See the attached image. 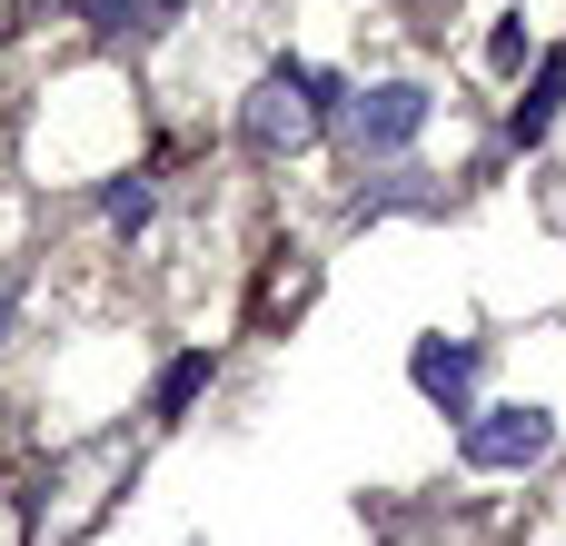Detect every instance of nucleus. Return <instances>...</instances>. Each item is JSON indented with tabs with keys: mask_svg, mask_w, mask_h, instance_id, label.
I'll use <instances>...</instances> for the list:
<instances>
[{
	"mask_svg": "<svg viewBox=\"0 0 566 546\" xmlns=\"http://www.w3.org/2000/svg\"><path fill=\"white\" fill-rule=\"evenodd\" d=\"M70 10H80V20H90V30H129V20H139V10H149V0H70Z\"/></svg>",
	"mask_w": 566,
	"mask_h": 546,
	"instance_id": "8",
	"label": "nucleus"
},
{
	"mask_svg": "<svg viewBox=\"0 0 566 546\" xmlns=\"http://www.w3.org/2000/svg\"><path fill=\"white\" fill-rule=\"evenodd\" d=\"M557 448V418L547 408H478L468 428H458V458L478 468V477H517V468H537Z\"/></svg>",
	"mask_w": 566,
	"mask_h": 546,
	"instance_id": "2",
	"label": "nucleus"
},
{
	"mask_svg": "<svg viewBox=\"0 0 566 546\" xmlns=\"http://www.w3.org/2000/svg\"><path fill=\"white\" fill-rule=\"evenodd\" d=\"M557 99H566V50H547V60H537V80H527V99L507 109V139H517V149H537V139L557 129Z\"/></svg>",
	"mask_w": 566,
	"mask_h": 546,
	"instance_id": "5",
	"label": "nucleus"
},
{
	"mask_svg": "<svg viewBox=\"0 0 566 546\" xmlns=\"http://www.w3.org/2000/svg\"><path fill=\"white\" fill-rule=\"evenodd\" d=\"M99 209H109V229H149V209H159V199H149V179H109V189H99Z\"/></svg>",
	"mask_w": 566,
	"mask_h": 546,
	"instance_id": "7",
	"label": "nucleus"
},
{
	"mask_svg": "<svg viewBox=\"0 0 566 546\" xmlns=\"http://www.w3.org/2000/svg\"><path fill=\"white\" fill-rule=\"evenodd\" d=\"M199 388H209V348L169 358V368H159V388H149V408H159V418H189V408H199Z\"/></svg>",
	"mask_w": 566,
	"mask_h": 546,
	"instance_id": "6",
	"label": "nucleus"
},
{
	"mask_svg": "<svg viewBox=\"0 0 566 546\" xmlns=\"http://www.w3.org/2000/svg\"><path fill=\"white\" fill-rule=\"evenodd\" d=\"M408 378H418L428 408L478 418V408H468V388H478V338H418V348H408Z\"/></svg>",
	"mask_w": 566,
	"mask_h": 546,
	"instance_id": "4",
	"label": "nucleus"
},
{
	"mask_svg": "<svg viewBox=\"0 0 566 546\" xmlns=\"http://www.w3.org/2000/svg\"><path fill=\"white\" fill-rule=\"evenodd\" d=\"M0 328H10V288H0Z\"/></svg>",
	"mask_w": 566,
	"mask_h": 546,
	"instance_id": "10",
	"label": "nucleus"
},
{
	"mask_svg": "<svg viewBox=\"0 0 566 546\" xmlns=\"http://www.w3.org/2000/svg\"><path fill=\"white\" fill-rule=\"evenodd\" d=\"M418 129H428V90L418 80H378V90L348 99V139L358 149H408Z\"/></svg>",
	"mask_w": 566,
	"mask_h": 546,
	"instance_id": "3",
	"label": "nucleus"
},
{
	"mask_svg": "<svg viewBox=\"0 0 566 546\" xmlns=\"http://www.w3.org/2000/svg\"><path fill=\"white\" fill-rule=\"evenodd\" d=\"M328 109H348V90L318 80L308 60H279V70H259V90H249V109H239V139H249L259 159H289V149H308V139L328 129Z\"/></svg>",
	"mask_w": 566,
	"mask_h": 546,
	"instance_id": "1",
	"label": "nucleus"
},
{
	"mask_svg": "<svg viewBox=\"0 0 566 546\" xmlns=\"http://www.w3.org/2000/svg\"><path fill=\"white\" fill-rule=\"evenodd\" d=\"M488 60L517 70V60H527V20H497V30H488Z\"/></svg>",
	"mask_w": 566,
	"mask_h": 546,
	"instance_id": "9",
	"label": "nucleus"
}]
</instances>
